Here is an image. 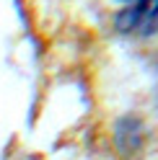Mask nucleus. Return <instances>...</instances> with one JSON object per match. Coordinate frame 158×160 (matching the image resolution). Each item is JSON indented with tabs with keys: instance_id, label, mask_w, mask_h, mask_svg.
<instances>
[{
	"instance_id": "f257e3e1",
	"label": "nucleus",
	"mask_w": 158,
	"mask_h": 160,
	"mask_svg": "<svg viewBox=\"0 0 158 160\" xmlns=\"http://www.w3.org/2000/svg\"><path fill=\"white\" fill-rule=\"evenodd\" d=\"M114 26L122 34L153 36L158 31V0H132L130 8L117 13Z\"/></svg>"
},
{
	"instance_id": "f03ea898",
	"label": "nucleus",
	"mask_w": 158,
	"mask_h": 160,
	"mask_svg": "<svg viewBox=\"0 0 158 160\" xmlns=\"http://www.w3.org/2000/svg\"><path fill=\"white\" fill-rule=\"evenodd\" d=\"M124 3H132V0H124Z\"/></svg>"
}]
</instances>
